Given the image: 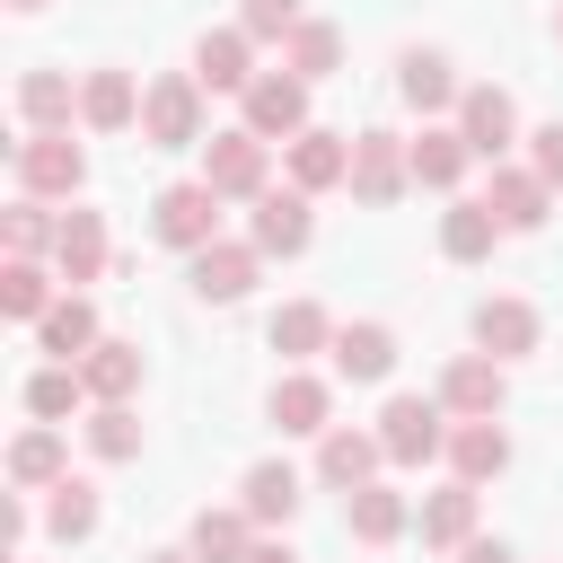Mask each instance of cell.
Returning a JSON list of instances; mask_svg holds the SVG:
<instances>
[{"label":"cell","instance_id":"obj_35","mask_svg":"<svg viewBox=\"0 0 563 563\" xmlns=\"http://www.w3.org/2000/svg\"><path fill=\"white\" fill-rule=\"evenodd\" d=\"M79 405H97V396H88V378H79L70 361H44V369L26 378V413H35V422H53V431H62Z\"/></svg>","mask_w":563,"mask_h":563},{"label":"cell","instance_id":"obj_23","mask_svg":"<svg viewBox=\"0 0 563 563\" xmlns=\"http://www.w3.org/2000/svg\"><path fill=\"white\" fill-rule=\"evenodd\" d=\"M493 246H501V220H493V202H484V194H457V202L440 211V255H449V264H484Z\"/></svg>","mask_w":563,"mask_h":563},{"label":"cell","instance_id":"obj_1","mask_svg":"<svg viewBox=\"0 0 563 563\" xmlns=\"http://www.w3.org/2000/svg\"><path fill=\"white\" fill-rule=\"evenodd\" d=\"M141 141L150 150H202L211 141V88L194 70H158L141 88Z\"/></svg>","mask_w":563,"mask_h":563},{"label":"cell","instance_id":"obj_3","mask_svg":"<svg viewBox=\"0 0 563 563\" xmlns=\"http://www.w3.org/2000/svg\"><path fill=\"white\" fill-rule=\"evenodd\" d=\"M202 185H211L220 202H264V194H273V141H255L246 123L211 132V141H202Z\"/></svg>","mask_w":563,"mask_h":563},{"label":"cell","instance_id":"obj_22","mask_svg":"<svg viewBox=\"0 0 563 563\" xmlns=\"http://www.w3.org/2000/svg\"><path fill=\"white\" fill-rule=\"evenodd\" d=\"M396 369V325H378V317H361V325H334V378H352V387H378Z\"/></svg>","mask_w":563,"mask_h":563},{"label":"cell","instance_id":"obj_37","mask_svg":"<svg viewBox=\"0 0 563 563\" xmlns=\"http://www.w3.org/2000/svg\"><path fill=\"white\" fill-rule=\"evenodd\" d=\"M282 70H299L308 88H317V79H334V70H343V26H334V18H308V26L282 44Z\"/></svg>","mask_w":563,"mask_h":563},{"label":"cell","instance_id":"obj_32","mask_svg":"<svg viewBox=\"0 0 563 563\" xmlns=\"http://www.w3.org/2000/svg\"><path fill=\"white\" fill-rule=\"evenodd\" d=\"M501 466H510V431L501 422H457L449 431V475L457 484H493Z\"/></svg>","mask_w":563,"mask_h":563},{"label":"cell","instance_id":"obj_10","mask_svg":"<svg viewBox=\"0 0 563 563\" xmlns=\"http://www.w3.org/2000/svg\"><path fill=\"white\" fill-rule=\"evenodd\" d=\"M264 413H273L282 440H325V431H334V387H325L317 369H282L273 396H264Z\"/></svg>","mask_w":563,"mask_h":563},{"label":"cell","instance_id":"obj_17","mask_svg":"<svg viewBox=\"0 0 563 563\" xmlns=\"http://www.w3.org/2000/svg\"><path fill=\"white\" fill-rule=\"evenodd\" d=\"M194 79L202 88H229V97H246L264 70H255V35L246 26H211L202 44H194Z\"/></svg>","mask_w":563,"mask_h":563},{"label":"cell","instance_id":"obj_34","mask_svg":"<svg viewBox=\"0 0 563 563\" xmlns=\"http://www.w3.org/2000/svg\"><path fill=\"white\" fill-rule=\"evenodd\" d=\"M53 282H62V273H44V264L9 255V264H0V308H9L18 325H44V317H53V299H62Z\"/></svg>","mask_w":563,"mask_h":563},{"label":"cell","instance_id":"obj_4","mask_svg":"<svg viewBox=\"0 0 563 563\" xmlns=\"http://www.w3.org/2000/svg\"><path fill=\"white\" fill-rule=\"evenodd\" d=\"M449 405L440 396H387V413H378V449H387V466H431V457H449Z\"/></svg>","mask_w":563,"mask_h":563},{"label":"cell","instance_id":"obj_15","mask_svg":"<svg viewBox=\"0 0 563 563\" xmlns=\"http://www.w3.org/2000/svg\"><path fill=\"white\" fill-rule=\"evenodd\" d=\"M282 167H290V185H299V194L352 185V132H325V123H308V132L282 150Z\"/></svg>","mask_w":563,"mask_h":563},{"label":"cell","instance_id":"obj_19","mask_svg":"<svg viewBox=\"0 0 563 563\" xmlns=\"http://www.w3.org/2000/svg\"><path fill=\"white\" fill-rule=\"evenodd\" d=\"M378 466H387L378 431H352V422H334V431L317 440V475H325L334 493H361V484H378Z\"/></svg>","mask_w":563,"mask_h":563},{"label":"cell","instance_id":"obj_16","mask_svg":"<svg viewBox=\"0 0 563 563\" xmlns=\"http://www.w3.org/2000/svg\"><path fill=\"white\" fill-rule=\"evenodd\" d=\"M484 202H493V220H501V238H528V229H545V211H554V185H545L537 167H493V185H484Z\"/></svg>","mask_w":563,"mask_h":563},{"label":"cell","instance_id":"obj_5","mask_svg":"<svg viewBox=\"0 0 563 563\" xmlns=\"http://www.w3.org/2000/svg\"><path fill=\"white\" fill-rule=\"evenodd\" d=\"M150 238H158V246H176V255H202V246L220 238V194H211L202 176L158 185V194H150Z\"/></svg>","mask_w":563,"mask_h":563},{"label":"cell","instance_id":"obj_38","mask_svg":"<svg viewBox=\"0 0 563 563\" xmlns=\"http://www.w3.org/2000/svg\"><path fill=\"white\" fill-rule=\"evenodd\" d=\"M0 238H9V255H26V264H44L53 246H62V220L35 202V194H18L9 202V220H0Z\"/></svg>","mask_w":563,"mask_h":563},{"label":"cell","instance_id":"obj_44","mask_svg":"<svg viewBox=\"0 0 563 563\" xmlns=\"http://www.w3.org/2000/svg\"><path fill=\"white\" fill-rule=\"evenodd\" d=\"M141 563H194V545H158V554H141Z\"/></svg>","mask_w":563,"mask_h":563},{"label":"cell","instance_id":"obj_42","mask_svg":"<svg viewBox=\"0 0 563 563\" xmlns=\"http://www.w3.org/2000/svg\"><path fill=\"white\" fill-rule=\"evenodd\" d=\"M457 563H519L501 537H475V545H457Z\"/></svg>","mask_w":563,"mask_h":563},{"label":"cell","instance_id":"obj_20","mask_svg":"<svg viewBox=\"0 0 563 563\" xmlns=\"http://www.w3.org/2000/svg\"><path fill=\"white\" fill-rule=\"evenodd\" d=\"M238 510H246L255 528H290V519H299V466H290V457H255L246 484H238Z\"/></svg>","mask_w":563,"mask_h":563},{"label":"cell","instance_id":"obj_26","mask_svg":"<svg viewBox=\"0 0 563 563\" xmlns=\"http://www.w3.org/2000/svg\"><path fill=\"white\" fill-rule=\"evenodd\" d=\"M475 167V150H466V132L457 123H422L413 132V185H431V194H457V176Z\"/></svg>","mask_w":563,"mask_h":563},{"label":"cell","instance_id":"obj_2","mask_svg":"<svg viewBox=\"0 0 563 563\" xmlns=\"http://www.w3.org/2000/svg\"><path fill=\"white\" fill-rule=\"evenodd\" d=\"M9 167H18V194H35V202H70L88 185V150L70 132H18Z\"/></svg>","mask_w":563,"mask_h":563},{"label":"cell","instance_id":"obj_27","mask_svg":"<svg viewBox=\"0 0 563 563\" xmlns=\"http://www.w3.org/2000/svg\"><path fill=\"white\" fill-rule=\"evenodd\" d=\"M62 475H70V449H62L53 422H35V431L9 440V484H18V493H53Z\"/></svg>","mask_w":563,"mask_h":563},{"label":"cell","instance_id":"obj_9","mask_svg":"<svg viewBox=\"0 0 563 563\" xmlns=\"http://www.w3.org/2000/svg\"><path fill=\"white\" fill-rule=\"evenodd\" d=\"M238 106H246V132H255V141H282V150H290V141L308 132V79H299V70H264Z\"/></svg>","mask_w":563,"mask_h":563},{"label":"cell","instance_id":"obj_43","mask_svg":"<svg viewBox=\"0 0 563 563\" xmlns=\"http://www.w3.org/2000/svg\"><path fill=\"white\" fill-rule=\"evenodd\" d=\"M246 563H299V554H290V545H282V537H264V545H255V554H246Z\"/></svg>","mask_w":563,"mask_h":563},{"label":"cell","instance_id":"obj_28","mask_svg":"<svg viewBox=\"0 0 563 563\" xmlns=\"http://www.w3.org/2000/svg\"><path fill=\"white\" fill-rule=\"evenodd\" d=\"M185 545H194V563H246L264 537H255V519L238 501H220V510H194V537Z\"/></svg>","mask_w":563,"mask_h":563},{"label":"cell","instance_id":"obj_46","mask_svg":"<svg viewBox=\"0 0 563 563\" xmlns=\"http://www.w3.org/2000/svg\"><path fill=\"white\" fill-rule=\"evenodd\" d=\"M554 44H563V9H554Z\"/></svg>","mask_w":563,"mask_h":563},{"label":"cell","instance_id":"obj_12","mask_svg":"<svg viewBox=\"0 0 563 563\" xmlns=\"http://www.w3.org/2000/svg\"><path fill=\"white\" fill-rule=\"evenodd\" d=\"M246 238H255V255H308V238H317V211H308V194H299V185L264 194V202L246 211Z\"/></svg>","mask_w":563,"mask_h":563},{"label":"cell","instance_id":"obj_41","mask_svg":"<svg viewBox=\"0 0 563 563\" xmlns=\"http://www.w3.org/2000/svg\"><path fill=\"white\" fill-rule=\"evenodd\" d=\"M528 167H537L545 185H563V123H537V132H528Z\"/></svg>","mask_w":563,"mask_h":563},{"label":"cell","instance_id":"obj_39","mask_svg":"<svg viewBox=\"0 0 563 563\" xmlns=\"http://www.w3.org/2000/svg\"><path fill=\"white\" fill-rule=\"evenodd\" d=\"M88 457H106V466H123V457H141V413L132 405H88Z\"/></svg>","mask_w":563,"mask_h":563},{"label":"cell","instance_id":"obj_6","mask_svg":"<svg viewBox=\"0 0 563 563\" xmlns=\"http://www.w3.org/2000/svg\"><path fill=\"white\" fill-rule=\"evenodd\" d=\"M405 185H413V141H405V132H387V123L352 132V202L387 211Z\"/></svg>","mask_w":563,"mask_h":563},{"label":"cell","instance_id":"obj_40","mask_svg":"<svg viewBox=\"0 0 563 563\" xmlns=\"http://www.w3.org/2000/svg\"><path fill=\"white\" fill-rule=\"evenodd\" d=\"M238 26H246L255 44H290V35L308 26V9H299V0H238Z\"/></svg>","mask_w":563,"mask_h":563},{"label":"cell","instance_id":"obj_11","mask_svg":"<svg viewBox=\"0 0 563 563\" xmlns=\"http://www.w3.org/2000/svg\"><path fill=\"white\" fill-rule=\"evenodd\" d=\"M457 132H466V150H475V158H493V167H501V150L519 141V106H510V88L475 79V88L457 97Z\"/></svg>","mask_w":563,"mask_h":563},{"label":"cell","instance_id":"obj_33","mask_svg":"<svg viewBox=\"0 0 563 563\" xmlns=\"http://www.w3.org/2000/svg\"><path fill=\"white\" fill-rule=\"evenodd\" d=\"M79 378H88V396H97V405H132V387H141V343L106 334V343L79 361Z\"/></svg>","mask_w":563,"mask_h":563},{"label":"cell","instance_id":"obj_36","mask_svg":"<svg viewBox=\"0 0 563 563\" xmlns=\"http://www.w3.org/2000/svg\"><path fill=\"white\" fill-rule=\"evenodd\" d=\"M97 519H106V501H97V484H88V475H62V484L44 493V528H53L62 545L97 537Z\"/></svg>","mask_w":563,"mask_h":563},{"label":"cell","instance_id":"obj_24","mask_svg":"<svg viewBox=\"0 0 563 563\" xmlns=\"http://www.w3.org/2000/svg\"><path fill=\"white\" fill-rule=\"evenodd\" d=\"M97 343H106V325H97V308H88L79 290H62V299H53V317L35 325V352H53V361H70V369H79Z\"/></svg>","mask_w":563,"mask_h":563},{"label":"cell","instance_id":"obj_45","mask_svg":"<svg viewBox=\"0 0 563 563\" xmlns=\"http://www.w3.org/2000/svg\"><path fill=\"white\" fill-rule=\"evenodd\" d=\"M9 9H18V18H26V9H44V0H9Z\"/></svg>","mask_w":563,"mask_h":563},{"label":"cell","instance_id":"obj_18","mask_svg":"<svg viewBox=\"0 0 563 563\" xmlns=\"http://www.w3.org/2000/svg\"><path fill=\"white\" fill-rule=\"evenodd\" d=\"M79 123H88V132H132V123H141V79L114 70V62H97V70L79 79Z\"/></svg>","mask_w":563,"mask_h":563},{"label":"cell","instance_id":"obj_21","mask_svg":"<svg viewBox=\"0 0 563 563\" xmlns=\"http://www.w3.org/2000/svg\"><path fill=\"white\" fill-rule=\"evenodd\" d=\"M413 528V501L396 493V484H361V493H343V537L352 545H396Z\"/></svg>","mask_w":563,"mask_h":563},{"label":"cell","instance_id":"obj_13","mask_svg":"<svg viewBox=\"0 0 563 563\" xmlns=\"http://www.w3.org/2000/svg\"><path fill=\"white\" fill-rule=\"evenodd\" d=\"M537 343H545V317H537L528 299L493 290V299L475 308V352H493V361H528Z\"/></svg>","mask_w":563,"mask_h":563},{"label":"cell","instance_id":"obj_25","mask_svg":"<svg viewBox=\"0 0 563 563\" xmlns=\"http://www.w3.org/2000/svg\"><path fill=\"white\" fill-rule=\"evenodd\" d=\"M413 528H422V545H440V554H457V545H475V484H440V493H422V510H413Z\"/></svg>","mask_w":563,"mask_h":563},{"label":"cell","instance_id":"obj_7","mask_svg":"<svg viewBox=\"0 0 563 563\" xmlns=\"http://www.w3.org/2000/svg\"><path fill=\"white\" fill-rule=\"evenodd\" d=\"M185 282H194L202 308H238L264 282V255H255V238H211L202 255H185Z\"/></svg>","mask_w":563,"mask_h":563},{"label":"cell","instance_id":"obj_31","mask_svg":"<svg viewBox=\"0 0 563 563\" xmlns=\"http://www.w3.org/2000/svg\"><path fill=\"white\" fill-rule=\"evenodd\" d=\"M264 343L299 369L308 352H334V317L317 308V299H290V308H273V325H264Z\"/></svg>","mask_w":563,"mask_h":563},{"label":"cell","instance_id":"obj_8","mask_svg":"<svg viewBox=\"0 0 563 563\" xmlns=\"http://www.w3.org/2000/svg\"><path fill=\"white\" fill-rule=\"evenodd\" d=\"M431 396L449 405V422H501L510 378H501V361H493V352H457V361L440 369V387H431Z\"/></svg>","mask_w":563,"mask_h":563},{"label":"cell","instance_id":"obj_30","mask_svg":"<svg viewBox=\"0 0 563 563\" xmlns=\"http://www.w3.org/2000/svg\"><path fill=\"white\" fill-rule=\"evenodd\" d=\"M53 273L79 290L106 273V211H62V246H53Z\"/></svg>","mask_w":563,"mask_h":563},{"label":"cell","instance_id":"obj_29","mask_svg":"<svg viewBox=\"0 0 563 563\" xmlns=\"http://www.w3.org/2000/svg\"><path fill=\"white\" fill-rule=\"evenodd\" d=\"M70 114H79L70 70H26V79H18V123H26V132H70Z\"/></svg>","mask_w":563,"mask_h":563},{"label":"cell","instance_id":"obj_14","mask_svg":"<svg viewBox=\"0 0 563 563\" xmlns=\"http://www.w3.org/2000/svg\"><path fill=\"white\" fill-rule=\"evenodd\" d=\"M396 97H405L413 114H457V97H466V79H457V62H449V53H431V44H413V53L396 62Z\"/></svg>","mask_w":563,"mask_h":563}]
</instances>
